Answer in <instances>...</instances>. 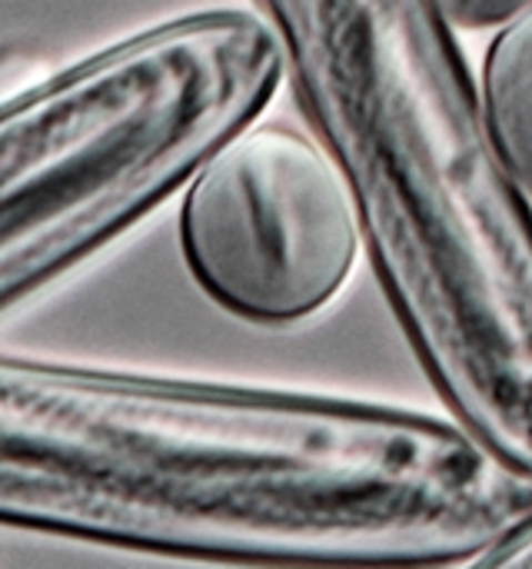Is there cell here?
I'll return each instance as SVG.
<instances>
[{
  "label": "cell",
  "mask_w": 532,
  "mask_h": 569,
  "mask_svg": "<svg viewBox=\"0 0 532 569\" xmlns=\"http://www.w3.org/2000/svg\"><path fill=\"white\" fill-rule=\"evenodd\" d=\"M347 177L317 133L257 120L187 183L180 250L200 290L227 313L290 327L327 310L360 257Z\"/></svg>",
  "instance_id": "obj_4"
},
{
  "label": "cell",
  "mask_w": 532,
  "mask_h": 569,
  "mask_svg": "<svg viewBox=\"0 0 532 569\" xmlns=\"http://www.w3.org/2000/svg\"><path fill=\"white\" fill-rule=\"evenodd\" d=\"M283 80L263 7H213L3 93L0 317L187 190Z\"/></svg>",
  "instance_id": "obj_3"
},
{
  "label": "cell",
  "mask_w": 532,
  "mask_h": 569,
  "mask_svg": "<svg viewBox=\"0 0 532 569\" xmlns=\"http://www.w3.org/2000/svg\"><path fill=\"white\" fill-rule=\"evenodd\" d=\"M476 87L490 137L532 200V3L496 30Z\"/></svg>",
  "instance_id": "obj_5"
},
{
  "label": "cell",
  "mask_w": 532,
  "mask_h": 569,
  "mask_svg": "<svg viewBox=\"0 0 532 569\" xmlns=\"http://www.w3.org/2000/svg\"><path fill=\"white\" fill-rule=\"evenodd\" d=\"M460 569H532V510L490 550Z\"/></svg>",
  "instance_id": "obj_6"
},
{
  "label": "cell",
  "mask_w": 532,
  "mask_h": 569,
  "mask_svg": "<svg viewBox=\"0 0 532 569\" xmlns=\"http://www.w3.org/2000/svg\"><path fill=\"white\" fill-rule=\"evenodd\" d=\"M532 483L420 410L0 353V523L253 569L466 567Z\"/></svg>",
  "instance_id": "obj_1"
},
{
  "label": "cell",
  "mask_w": 532,
  "mask_h": 569,
  "mask_svg": "<svg viewBox=\"0 0 532 569\" xmlns=\"http://www.w3.org/2000/svg\"><path fill=\"white\" fill-rule=\"evenodd\" d=\"M263 13L420 367L453 423L532 483V200L490 137L456 27L423 0Z\"/></svg>",
  "instance_id": "obj_2"
}]
</instances>
